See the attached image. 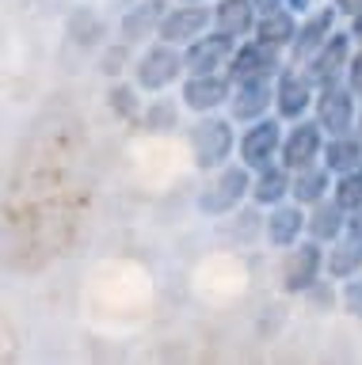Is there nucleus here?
I'll return each instance as SVG.
<instances>
[{"instance_id": "f257e3e1", "label": "nucleus", "mask_w": 362, "mask_h": 365, "mask_svg": "<svg viewBox=\"0 0 362 365\" xmlns=\"http://www.w3.org/2000/svg\"><path fill=\"white\" fill-rule=\"evenodd\" d=\"M187 145H191V156H195V168L218 171V168L229 164L233 145H236L233 122L229 118H213V114H202V118L191 125Z\"/></svg>"}, {"instance_id": "f03ea898", "label": "nucleus", "mask_w": 362, "mask_h": 365, "mask_svg": "<svg viewBox=\"0 0 362 365\" xmlns=\"http://www.w3.org/2000/svg\"><path fill=\"white\" fill-rule=\"evenodd\" d=\"M252 168L248 164H225L218 168V179L198 194V210L206 217H225L233 213L244 198H252Z\"/></svg>"}, {"instance_id": "7ed1b4c3", "label": "nucleus", "mask_w": 362, "mask_h": 365, "mask_svg": "<svg viewBox=\"0 0 362 365\" xmlns=\"http://www.w3.org/2000/svg\"><path fill=\"white\" fill-rule=\"evenodd\" d=\"M187 73V61H183V50L176 42H156L149 46L138 61H134V84L141 91H164L168 84H176V76Z\"/></svg>"}, {"instance_id": "20e7f679", "label": "nucleus", "mask_w": 362, "mask_h": 365, "mask_svg": "<svg viewBox=\"0 0 362 365\" xmlns=\"http://www.w3.org/2000/svg\"><path fill=\"white\" fill-rule=\"evenodd\" d=\"M316 122L324 125V133H347V130H358V103H355V88L347 80L339 84H328V88H316Z\"/></svg>"}, {"instance_id": "39448f33", "label": "nucleus", "mask_w": 362, "mask_h": 365, "mask_svg": "<svg viewBox=\"0 0 362 365\" xmlns=\"http://www.w3.org/2000/svg\"><path fill=\"white\" fill-rule=\"evenodd\" d=\"M351 42H355V34H351V31H332V38H328L321 50L301 65L316 88H328V84L347 80V65H351V53H355V50H351Z\"/></svg>"}, {"instance_id": "423d86ee", "label": "nucleus", "mask_w": 362, "mask_h": 365, "mask_svg": "<svg viewBox=\"0 0 362 365\" xmlns=\"http://www.w3.org/2000/svg\"><path fill=\"white\" fill-rule=\"evenodd\" d=\"M324 244L321 240H298L293 251L286 255V267H282V285L286 293H309L316 282L324 278Z\"/></svg>"}, {"instance_id": "0eeeda50", "label": "nucleus", "mask_w": 362, "mask_h": 365, "mask_svg": "<svg viewBox=\"0 0 362 365\" xmlns=\"http://www.w3.org/2000/svg\"><path fill=\"white\" fill-rule=\"evenodd\" d=\"M324 125L316 118H298L286 130V137H282V153L278 160L286 164L290 171L298 168H309V164H321V153H324Z\"/></svg>"}, {"instance_id": "6e6552de", "label": "nucleus", "mask_w": 362, "mask_h": 365, "mask_svg": "<svg viewBox=\"0 0 362 365\" xmlns=\"http://www.w3.org/2000/svg\"><path fill=\"white\" fill-rule=\"evenodd\" d=\"M225 68H229L233 84H241V80H259V76L275 80L282 73V50H278V46H271V42H259V38L241 42L233 50V57H229V65H225Z\"/></svg>"}, {"instance_id": "1a4fd4ad", "label": "nucleus", "mask_w": 362, "mask_h": 365, "mask_svg": "<svg viewBox=\"0 0 362 365\" xmlns=\"http://www.w3.org/2000/svg\"><path fill=\"white\" fill-rule=\"evenodd\" d=\"M282 137H286V130H282L278 118H256L248 130L241 133V164H248L252 171L275 164L278 153H282Z\"/></svg>"}, {"instance_id": "9d476101", "label": "nucleus", "mask_w": 362, "mask_h": 365, "mask_svg": "<svg viewBox=\"0 0 362 365\" xmlns=\"http://www.w3.org/2000/svg\"><path fill=\"white\" fill-rule=\"evenodd\" d=\"M316 103V84L309 80V73H298V65L293 68H282V73L275 76V110L278 118L286 122H298L305 118V110H309Z\"/></svg>"}, {"instance_id": "9b49d317", "label": "nucleus", "mask_w": 362, "mask_h": 365, "mask_svg": "<svg viewBox=\"0 0 362 365\" xmlns=\"http://www.w3.org/2000/svg\"><path fill=\"white\" fill-rule=\"evenodd\" d=\"M336 16H339L336 4L316 8V11H305L301 23H298V34H293V42H290V61H293V65H305L328 38H332Z\"/></svg>"}, {"instance_id": "f8f14e48", "label": "nucleus", "mask_w": 362, "mask_h": 365, "mask_svg": "<svg viewBox=\"0 0 362 365\" xmlns=\"http://www.w3.org/2000/svg\"><path fill=\"white\" fill-rule=\"evenodd\" d=\"M233 96V76L229 73H187L183 80V107H191L195 114H210L225 107Z\"/></svg>"}, {"instance_id": "ddd939ff", "label": "nucleus", "mask_w": 362, "mask_h": 365, "mask_svg": "<svg viewBox=\"0 0 362 365\" xmlns=\"http://www.w3.org/2000/svg\"><path fill=\"white\" fill-rule=\"evenodd\" d=\"M210 23H213V8L198 4V0H183L179 8H168V16H164L156 34H161L164 42L187 46V42H195L198 34H206Z\"/></svg>"}, {"instance_id": "4468645a", "label": "nucleus", "mask_w": 362, "mask_h": 365, "mask_svg": "<svg viewBox=\"0 0 362 365\" xmlns=\"http://www.w3.org/2000/svg\"><path fill=\"white\" fill-rule=\"evenodd\" d=\"M236 50V38L225 31H213V34H198L195 42L183 46V61H187V73H221L229 65V57Z\"/></svg>"}, {"instance_id": "2eb2a0df", "label": "nucleus", "mask_w": 362, "mask_h": 365, "mask_svg": "<svg viewBox=\"0 0 362 365\" xmlns=\"http://www.w3.org/2000/svg\"><path fill=\"white\" fill-rule=\"evenodd\" d=\"M267 107H275V80H271V76L233 84V96H229L233 122H256V118H263V114H267Z\"/></svg>"}, {"instance_id": "dca6fc26", "label": "nucleus", "mask_w": 362, "mask_h": 365, "mask_svg": "<svg viewBox=\"0 0 362 365\" xmlns=\"http://www.w3.org/2000/svg\"><path fill=\"white\" fill-rule=\"evenodd\" d=\"M164 16H168V4H164V0H138V4H134L126 16H122V23H119L122 42H126V46L145 42L149 34L161 31Z\"/></svg>"}, {"instance_id": "f3484780", "label": "nucleus", "mask_w": 362, "mask_h": 365, "mask_svg": "<svg viewBox=\"0 0 362 365\" xmlns=\"http://www.w3.org/2000/svg\"><path fill=\"white\" fill-rule=\"evenodd\" d=\"M305 221H309V213H305V205L298 202H278L271 205L267 213V240L275 247H293L305 232Z\"/></svg>"}, {"instance_id": "a211bd4d", "label": "nucleus", "mask_w": 362, "mask_h": 365, "mask_svg": "<svg viewBox=\"0 0 362 365\" xmlns=\"http://www.w3.org/2000/svg\"><path fill=\"white\" fill-rule=\"evenodd\" d=\"M290 182H293V171L282 164V160H275V164L259 168L256 179H252V202L256 205H278L290 198Z\"/></svg>"}, {"instance_id": "6ab92c4d", "label": "nucleus", "mask_w": 362, "mask_h": 365, "mask_svg": "<svg viewBox=\"0 0 362 365\" xmlns=\"http://www.w3.org/2000/svg\"><path fill=\"white\" fill-rule=\"evenodd\" d=\"M332 182H336V175H332V171H328L324 164L298 168V171H293V182H290V198L309 210V205L324 202L328 194H332Z\"/></svg>"}, {"instance_id": "aec40b11", "label": "nucleus", "mask_w": 362, "mask_h": 365, "mask_svg": "<svg viewBox=\"0 0 362 365\" xmlns=\"http://www.w3.org/2000/svg\"><path fill=\"white\" fill-rule=\"evenodd\" d=\"M256 19H259L256 0H218V8H213V27L233 34V38L256 34Z\"/></svg>"}, {"instance_id": "412c9836", "label": "nucleus", "mask_w": 362, "mask_h": 365, "mask_svg": "<svg viewBox=\"0 0 362 365\" xmlns=\"http://www.w3.org/2000/svg\"><path fill=\"white\" fill-rule=\"evenodd\" d=\"M321 164L339 175V171H351L362 164V133L358 130H347V133H332L324 137V153H321Z\"/></svg>"}, {"instance_id": "4be33fe9", "label": "nucleus", "mask_w": 362, "mask_h": 365, "mask_svg": "<svg viewBox=\"0 0 362 365\" xmlns=\"http://www.w3.org/2000/svg\"><path fill=\"white\" fill-rule=\"evenodd\" d=\"M305 232H309L313 240H321V244H332V240H339V236L347 232V210L336 198H324V202L309 205Z\"/></svg>"}, {"instance_id": "5701e85b", "label": "nucleus", "mask_w": 362, "mask_h": 365, "mask_svg": "<svg viewBox=\"0 0 362 365\" xmlns=\"http://www.w3.org/2000/svg\"><path fill=\"white\" fill-rule=\"evenodd\" d=\"M324 270H328V278H336V282H347V278H355V274H362V240L355 236H339L328 244V255H324Z\"/></svg>"}, {"instance_id": "b1692460", "label": "nucleus", "mask_w": 362, "mask_h": 365, "mask_svg": "<svg viewBox=\"0 0 362 365\" xmlns=\"http://www.w3.org/2000/svg\"><path fill=\"white\" fill-rule=\"evenodd\" d=\"M293 34H298V11L286 8V4L275 8V11H263V16L256 19V38L278 46V50H290Z\"/></svg>"}, {"instance_id": "393cba45", "label": "nucleus", "mask_w": 362, "mask_h": 365, "mask_svg": "<svg viewBox=\"0 0 362 365\" xmlns=\"http://www.w3.org/2000/svg\"><path fill=\"white\" fill-rule=\"evenodd\" d=\"M332 198L343 205V210H358L362 205V164L351 168V171H339L336 182H332Z\"/></svg>"}, {"instance_id": "a878e982", "label": "nucleus", "mask_w": 362, "mask_h": 365, "mask_svg": "<svg viewBox=\"0 0 362 365\" xmlns=\"http://www.w3.org/2000/svg\"><path fill=\"white\" fill-rule=\"evenodd\" d=\"M179 125V103L176 99H153L145 107V130L149 133H172Z\"/></svg>"}, {"instance_id": "bb28decb", "label": "nucleus", "mask_w": 362, "mask_h": 365, "mask_svg": "<svg viewBox=\"0 0 362 365\" xmlns=\"http://www.w3.org/2000/svg\"><path fill=\"white\" fill-rule=\"evenodd\" d=\"M69 38L84 42V46L99 42L104 38V19H99L96 11H76V16L69 19Z\"/></svg>"}, {"instance_id": "cd10ccee", "label": "nucleus", "mask_w": 362, "mask_h": 365, "mask_svg": "<svg viewBox=\"0 0 362 365\" xmlns=\"http://www.w3.org/2000/svg\"><path fill=\"white\" fill-rule=\"evenodd\" d=\"M107 99H111V110H115L119 118H134V114H138V88L115 84L107 91Z\"/></svg>"}, {"instance_id": "c85d7f7f", "label": "nucleus", "mask_w": 362, "mask_h": 365, "mask_svg": "<svg viewBox=\"0 0 362 365\" xmlns=\"http://www.w3.org/2000/svg\"><path fill=\"white\" fill-rule=\"evenodd\" d=\"M339 304L347 308L355 319H362V274H355V278L343 282V293H339Z\"/></svg>"}, {"instance_id": "c756f323", "label": "nucleus", "mask_w": 362, "mask_h": 365, "mask_svg": "<svg viewBox=\"0 0 362 365\" xmlns=\"http://www.w3.org/2000/svg\"><path fill=\"white\" fill-rule=\"evenodd\" d=\"M347 84L355 88V96H362V42H358V50L351 53V65H347Z\"/></svg>"}, {"instance_id": "7c9ffc66", "label": "nucleus", "mask_w": 362, "mask_h": 365, "mask_svg": "<svg viewBox=\"0 0 362 365\" xmlns=\"http://www.w3.org/2000/svg\"><path fill=\"white\" fill-rule=\"evenodd\" d=\"M309 301H313L316 308H332V301H336V293H332V285H328V282L321 278V282H316V285H313V289H309Z\"/></svg>"}, {"instance_id": "2f4dec72", "label": "nucleus", "mask_w": 362, "mask_h": 365, "mask_svg": "<svg viewBox=\"0 0 362 365\" xmlns=\"http://www.w3.org/2000/svg\"><path fill=\"white\" fill-rule=\"evenodd\" d=\"M347 236L362 240V205H358V210H351V213H347Z\"/></svg>"}, {"instance_id": "473e14b6", "label": "nucleus", "mask_w": 362, "mask_h": 365, "mask_svg": "<svg viewBox=\"0 0 362 365\" xmlns=\"http://www.w3.org/2000/svg\"><path fill=\"white\" fill-rule=\"evenodd\" d=\"M332 4H336L339 11H343V16H355V11L362 8V0H332Z\"/></svg>"}, {"instance_id": "72a5a7b5", "label": "nucleus", "mask_w": 362, "mask_h": 365, "mask_svg": "<svg viewBox=\"0 0 362 365\" xmlns=\"http://www.w3.org/2000/svg\"><path fill=\"white\" fill-rule=\"evenodd\" d=\"M282 4H286V0H256L259 16H263V11H275V8H282Z\"/></svg>"}, {"instance_id": "f704fd0d", "label": "nucleus", "mask_w": 362, "mask_h": 365, "mask_svg": "<svg viewBox=\"0 0 362 365\" xmlns=\"http://www.w3.org/2000/svg\"><path fill=\"white\" fill-rule=\"evenodd\" d=\"M351 34H355V38L362 42V8L355 11V16H351Z\"/></svg>"}, {"instance_id": "c9c22d12", "label": "nucleus", "mask_w": 362, "mask_h": 365, "mask_svg": "<svg viewBox=\"0 0 362 365\" xmlns=\"http://www.w3.org/2000/svg\"><path fill=\"white\" fill-rule=\"evenodd\" d=\"M309 4H313V0H286V8H293L298 16H305V11H309Z\"/></svg>"}, {"instance_id": "e433bc0d", "label": "nucleus", "mask_w": 362, "mask_h": 365, "mask_svg": "<svg viewBox=\"0 0 362 365\" xmlns=\"http://www.w3.org/2000/svg\"><path fill=\"white\" fill-rule=\"evenodd\" d=\"M362 99V96H358ZM358 133H362V103H358Z\"/></svg>"}, {"instance_id": "4c0bfd02", "label": "nucleus", "mask_w": 362, "mask_h": 365, "mask_svg": "<svg viewBox=\"0 0 362 365\" xmlns=\"http://www.w3.org/2000/svg\"><path fill=\"white\" fill-rule=\"evenodd\" d=\"M198 4H206V0H198Z\"/></svg>"}]
</instances>
